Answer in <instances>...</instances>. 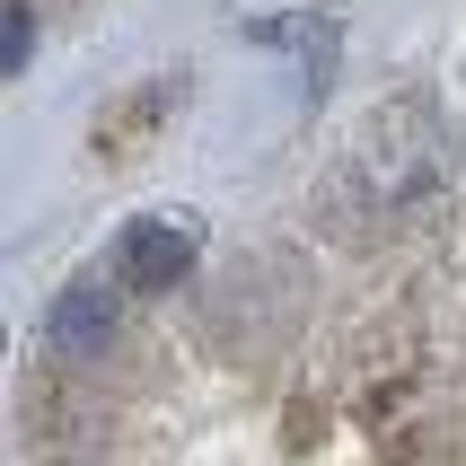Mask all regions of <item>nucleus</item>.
Returning a JSON list of instances; mask_svg holds the SVG:
<instances>
[{"mask_svg": "<svg viewBox=\"0 0 466 466\" xmlns=\"http://www.w3.org/2000/svg\"><path fill=\"white\" fill-rule=\"evenodd\" d=\"M26 62H35V0H9L0 9V71L26 79Z\"/></svg>", "mask_w": 466, "mask_h": 466, "instance_id": "3", "label": "nucleus"}, {"mask_svg": "<svg viewBox=\"0 0 466 466\" xmlns=\"http://www.w3.org/2000/svg\"><path fill=\"white\" fill-rule=\"evenodd\" d=\"M45 343H53V352H71V361L106 352V343H115V290H106V282H71L45 309Z\"/></svg>", "mask_w": 466, "mask_h": 466, "instance_id": "2", "label": "nucleus"}, {"mask_svg": "<svg viewBox=\"0 0 466 466\" xmlns=\"http://www.w3.org/2000/svg\"><path fill=\"white\" fill-rule=\"evenodd\" d=\"M115 273H124L132 290H177L185 273H194V229H185V220H132V229L115 238Z\"/></svg>", "mask_w": 466, "mask_h": 466, "instance_id": "1", "label": "nucleus"}]
</instances>
